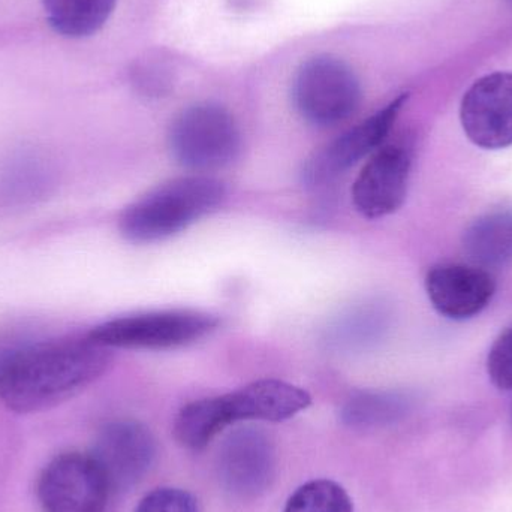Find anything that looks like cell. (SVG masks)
<instances>
[{
	"label": "cell",
	"mask_w": 512,
	"mask_h": 512,
	"mask_svg": "<svg viewBox=\"0 0 512 512\" xmlns=\"http://www.w3.org/2000/svg\"><path fill=\"white\" fill-rule=\"evenodd\" d=\"M113 355L86 337H63L12 351L0 369V400L9 411L54 408L98 381Z\"/></svg>",
	"instance_id": "obj_1"
},
{
	"label": "cell",
	"mask_w": 512,
	"mask_h": 512,
	"mask_svg": "<svg viewBox=\"0 0 512 512\" xmlns=\"http://www.w3.org/2000/svg\"><path fill=\"white\" fill-rule=\"evenodd\" d=\"M225 197L224 183L213 177L188 176L170 180L122 213L120 233L134 243L168 239L215 212Z\"/></svg>",
	"instance_id": "obj_2"
},
{
	"label": "cell",
	"mask_w": 512,
	"mask_h": 512,
	"mask_svg": "<svg viewBox=\"0 0 512 512\" xmlns=\"http://www.w3.org/2000/svg\"><path fill=\"white\" fill-rule=\"evenodd\" d=\"M168 144L182 167L215 171L239 158L242 134L230 111L221 105L197 104L174 119Z\"/></svg>",
	"instance_id": "obj_3"
},
{
	"label": "cell",
	"mask_w": 512,
	"mask_h": 512,
	"mask_svg": "<svg viewBox=\"0 0 512 512\" xmlns=\"http://www.w3.org/2000/svg\"><path fill=\"white\" fill-rule=\"evenodd\" d=\"M215 315L176 309L137 313L99 324L87 336L105 348L171 349L203 339L218 328Z\"/></svg>",
	"instance_id": "obj_4"
},
{
	"label": "cell",
	"mask_w": 512,
	"mask_h": 512,
	"mask_svg": "<svg viewBox=\"0 0 512 512\" xmlns=\"http://www.w3.org/2000/svg\"><path fill=\"white\" fill-rule=\"evenodd\" d=\"M292 98L306 122L328 128L345 122L358 110L360 81L343 60L333 56L313 57L298 69Z\"/></svg>",
	"instance_id": "obj_5"
},
{
	"label": "cell",
	"mask_w": 512,
	"mask_h": 512,
	"mask_svg": "<svg viewBox=\"0 0 512 512\" xmlns=\"http://www.w3.org/2000/svg\"><path fill=\"white\" fill-rule=\"evenodd\" d=\"M44 512H105L113 492L92 454L54 457L36 487Z\"/></svg>",
	"instance_id": "obj_6"
},
{
	"label": "cell",
	"mask_w": 512,
	"mask_h": 512,
	"mask_svg": "<svg viewBox=\"0 0 512 512\" xmlns=\"http://www.w3.org/2000/svg\"><path fill=\"white\" fill-rule=\"evenodd\" d=\"M90 454L116 495L128 492L149 474L158 445L149 427L140 421L116 420L102 427Z\"/></svg>",
	"instance_id": "obj_7"
},
{
	"label": "cell",
	"mask_w": 512,
	"mask_h": 512,
	"mask_svg": "<svg viewBox=\"0 0 512 512\" xmlns=\"http://www.w3.org/2000/svg\"><path fill=\"white\" fill-rule=\"evenodd\" d=\"M405 101L406 95L399 96L360 125L349 129L348 132L313 153L304 164L303 173H301L303 183L312 188L327 185L337 179L340 174L354 167L358 161L381 149Z\"/></svg>",
	"instance_id": "obj_8"
},
{
	"label": "cell",
	"mask_w": 512,
	"mask_h": 512,
	"mask_svg": "<svg viewBox=\"0 0 512 512\" xmlns=\"http://www.w3.org/2000/svg\"><path fill=\"white\" fill-rule=\"evenodd\" d=\"M222 489L240 501H252L270 489L276 475V450L267 433L246 427L230 433L218 456Z\"/></svg>",
	"instance_id": "obj_9"
},
{
	"label": "cell",
	"mask_w": 512,
	"mask_h": 512,
	"mask_svg": "<svg viewBox=\"0 0 512 512\" xmlns=\"http://www.w3.org/2000/svg\"><path fill=\"white\" fill-rule=\"evenodd\" d=\"M460 120L475 146H512V72H493L475 81L463 96Z\"/></svg>",
	"instance_id": "obj_10"
},
{
	"label": "cell",
	"mask_w": 512,
	"mask_h": 512,
	"mask_svg": "<svg viewBox=\"0 0 512 512\" xmlns=\"http://www.w3.org/2000/svg\"><path fill=\"white\" fill-rule=\"evenodd\" d=\"M310 403L307 391L279 379H261L233 393L210 397L221 432L239 421L280 423L300 414Z\"/></svg>",
	"instance_id": "obj_11"
},
{
	"label": "cell",
	"mask_w": 512,
	"mask_h": 512,
	"mask_svg": "<svg viewBox=\"0 0 512 512\" xmlns=\"http://www.w3.org/2000/svg\"><path fill=\"white\" fill-rule=\"evenodd\" d=\"M411 153L388 144L373 153L352 188L355 209L367 219H381L402 207L411 176Z\"/></svg>",
	"instance_id": "obj_12"
},
{
	"label": "cell",
	"mask_w": 512,
	"mask_h": 512,
	"mask_svg": "<svg viewBox=\"0 0 512 512\" xmlns=\"http://www.w3.org/2000/svg\"><path fill=\"white\" fill-rule=\"evenodd\" d=\"M426 291L433 307L451 319H468L483 312L496 291L483 268L462 264L436 265L427 273Z\"/></svg>",
	"instance_id": "obj_13"
},
{
	"label": "cell",
	"mask_w": 512,
	"mask_h": 512,
	"mask_svg": "<svg viewBox=\"0 0 512 512\" xmlns=\"http://www.w3.org/2000/svg\"><path fill=\"white\" fill-rule=\"evenodd\" d=\"M463 246L472 261L484 267H499L512 261V212L481 216L469 225Z\"/></svg>",
	"instance_id": "obj_14"
},
{
	"label": "cell",
	"mask_w": 512,
	"mask_h": 512,
	"mask_svg": "<svg viewBox=\"0 0 512 512\" xmlns=\"http://www.w3.org/2000/svg\"><path fill=\"white\" fill-rule=\"evenodd\" d=\"M42 5L54 32L66 38H86L107 23L116 0H42Z\"/></svg>",
	"instance_id": "obj_15"
},
{
	"label": "cell",
	"mask_w": 512,
	"mask_h": 512,
	"mask_svg": "<svg viewBox=\"0 0 512 512\" xmlns=\"http://www.w3.org/2000/svg\"><path fill=\"white\" fill-rule=\"evenodd\" d=\"M411 400L396 391H360L343 403L340 417L354 429L388 426L408 412Z\"/></svg>",
	"instance_id": "obj_16"
},
{
	"label": "cell",
	"mask_w": 512,
	"mask_h": 512,
	"mask_svg": "<svg viewBox=\"0 0 512 512\" xmlns=\"http://www.w3.org/2000/svg\"><path fill=\"white\" fill-rule=\"evenodd\" d=\"M283 512H354V504L336 481L313 480L292 493Z\"/></svg>",
	"instance_id": "obj_17"
},
{
	"label": "cell",
	"mask_w": 512,
	"mask_h": 512,
	"mask_svg": "<svg viewBox=\"0 0 512 512\" xmlns=\"http://www.w3.org/2000/svg\"><path fill=\"white\" fill-rule=\"evenodd\" d=\"M381 312L373 306L357 307L343 315L330 333V342L340 348H355L370 342L381 330Z\"/></svg>",
	"instance_id": "obj_18"
},
{
	"label": "cell",
	"mask_w": 512,
	"mask_h": 512,
	"mask_svg": "<svg viewBox=\"0 0 512 512\" xmlns=\"http://www.w3.org/2000/svg\"><path fill=\"white\" fill-rule=\"evenodd\" d=\"M135 512H200L192 493L176 487H161L150 492Z\"/></svg>",
	"instance_id": "obj_19"
},
{
	"label": "cell",
	"mask_w": 512,
	"mask_h": 512,
	"mask_svg": "<svg viewBox=\"0 0 512 512\" xmlns=\"http://www.w3.org/2000/svg\"><path fill=\"white\" fill-rule=\"evenodd\" d=\"M487 372L499 390H512V327L493 343L487 358Z\"/></svg>",
	"instance_id": "obj_20"
},
{
	"label": "cell",
	"mask_w": 512,
	"mask_h": 512,
	"mask_svg": "<svg viewBox=\"0 0 512 512\" xmlns=\"http://www.w3.org/2000/svg\"><path fill=\"white\" fill-rule=\"evenodd\" d=\"M12 351H0V369H2L3 364H5L6 358L9 357V354H11Z\"/></svg>",
	"instance_id": "obj_21"
},
{
	"label": "cell",
	"mask_w": 512,
	"mask_h": 512,
	"mask_svg": "<svg viewBox=\"0 0 512 512\" xmlns=\"http://www.w3.org/2000/svg\"><path fill=\"white\" fill-rule=\"evenodd\" d=\"M511 423H512V406H511Z\"/></svg>",
	"instance_id": "obj_22"
},
{
	"label": "cell",
	"mask_w": 512,
	"mask_h": 512,
	"mask_svg": "<svg viewBox=\"0 0 512 512\" xmlns=\"http://www.w3.org/2000/svg\"><path fill=\"white\" fill-rule=\"evenodd\" d=\"M508 2H511V3H512V0H508Z\"/></svg>",
	"instance_id": "obj_23"
}]
</instances>
